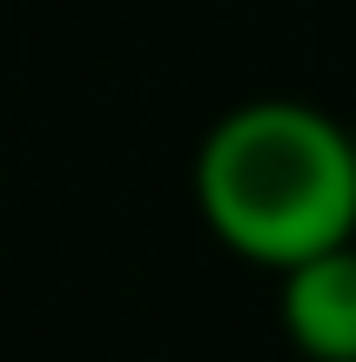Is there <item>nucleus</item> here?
Returning a JSON list of instances; mask_svg holds the SVG:
<instances>
[{
  "instance_id": "1",
  "label": "nucleus",
  "mask_w": 356,
  "mask_h": 362,
  "mask_svg": "<svg viewBox=\"0 0 356 362\" xmlns=\"http://www.w3.org/2000/svg\"><path fill=\"white\" fill-rule=\"evenodd\" d=\"M195 202L229 255L282 275L356 242V134L303 101H249L209 128Z\"/></svg>"
},
{
  "instance_id": "2",
  "label": "nucleus",
  "mask_w": 356,
  "mask_h": 362,
  "mask_svg": "<svg viewBox=\"0 0 356 362\" xmlns=\"http://www.w3.org/2000/svg\"><path fill=\"white\" fill-rule=\"evenodd\" d=\"M282 336L309 362H356V242L282 269Z\"/></svg>"
}]
</instances>
